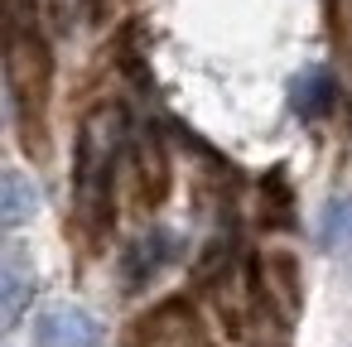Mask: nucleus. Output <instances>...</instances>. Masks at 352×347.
Returning a JSON list of instances; mask_svg holds the SVG:
<instances>
[{
  "label": "nucleus",
  "mask_w": 352,
  "mask_h": 347,
  "mask_svg": "<svg viewBox=\"0 0 352 347\" xmlns=\"http://www.w3.org/2000/svg\"><path fill=\"white\" fill-rule=\"evenodd\" d=\"M121 131L126 126H121L116 107H102L82 121L78 164H73V198H78L82 217L107 212V198H111V183H116V159H121Z\"/></svg>",
  "instance_id": "f257e3e1"
},
{
  "label": "nucleus",
  "mask_w": 352,
  "mask_h": 347,
  "mask_svg": "<svg viewBox=\"0 0 352 347\" xmlns=\"http://www.w3.org/2000/svg\"><path fill=\"white\" fill-rule=\"evenodd\" d=\"M34 337L39 347H97L102 342V328L87 309H73V304H54L34 318Z\"/></svg>",
  "instance_id": "f03ea898"
},
{
  "label": "nucleus",
  "mask_w": 352,
  "mask_h": 347,
  "mask_svg": "<svg viewBox=\"0 0 352 347\" xmlns=\"http://www.w3.org/2000/svg\"><path fill=\"white\" fill-rule=\"evenodd\" d=\"M169 256H174V232H164V227L140 232V236L126 246V256H121V280H126V289L150 284V280L169 265Z\"/></svg>",
  "instance_id": "7ed1b4c3"
},
{
  "label": "nucleus",
  "mask_w": 352,
  "mask_h": 347,
  "mask_svg": "<svg viewBox=\"0 0 352 347\" xmlns=\"http://www.w3.org/2000/svg\"><path fill=\"white\" fill-rule=\"evenodd\" d=\"M333 97H338V82H333L328 68L299 73V78H294V92H289V102H294V111H299L304 121H318V116L333 107Z\"/></svg>",
  "instance_id": "20e7f679"
},
{
  "label": "nucleus",
  "mask_w": 352,
  "mask_h": 347,
  "mask_svg": "<svg viewBox=\"0 0 352 347\" xmlns=\"http://www.w3.org/2000/svg\"><path fill=\"white\" fill-rule=\"evenodd\" d=\"M30 309V275H25V260L20 251H6L0 260V313H6V328H15Z\"/></svg>",
  "instance_id": "39448f33"
},
{
  "label": "nucleus",
  "mask_w": 352,
  "mask_h": 347,
  "mask_svg": "<svg viewBox=\"0 0 352 347\" xmlns=\"http://www.w3.org/2000/svg\"><path fill=\"white\" fill-rule=\"evenodd\" d=\"M30 212H34V188L25 183L20 169H6V179H0V227L15 232Z\"/></svg>",
  "instance_id": "423d86ee"
},
{
  "label": "nucleus",
  "mask_w": 352,
  "mask_h": 347,
  "mask_svg": "<svg viewBox=\"0 0 352 347\" xmlns=\"http://www.w3.org/2000/svg\"><path fill=\"white\" fill-rule=\"evenodd\" d=\"M318 241H323L328 251L352 246V193H347V198H333V203L323 208V217H318Z\"/></svg>",
  "instance_id": "0eeeda50"
}]
</instances>
